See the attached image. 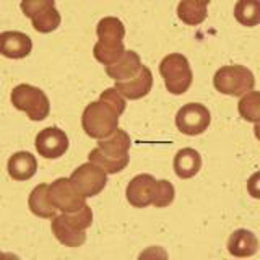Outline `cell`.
<instances>
[{
    "mask_svg": "<svg viewBox=\"0 0 260 260\" xmlns=\"http://www.w3.org/2000/svg\"><path fill=\"white\" fill-rule=\"evenodd\" d=\"M2 55L7 59H24L31 54L32 41L21 31H4L0 35Z\"/></svg>",
    "mask_w": 260,
    "mask_h": 260,
    "instance_id": "obj_13",
    "label": "cell"
},
{
    "mask_svg": "<svg viewBox=\"0 0 260 260\" xmlns=\"http://www.w3.org/2000/svg\"><path fill=\"white\" fill-rule=\"evenodd\" d=\"M88 159L98 165L100 168H103L108 174H117L120 171H124L130 161V156H124V158H116V156H109V154L101 153L98 148L91 150L88 154Z\"/></svg>",
    "mask_w": 260,
    "mask_h": 260,
    "instance_id": "obj_22",
    "label": "cell"
},
{
    "mask_svg": "<svg viewBox=\"0 0 260 260\" xmlns=\"http://www.w3.org/2000/svg\"><path fill=\"white\" fill-rule=\"evenodd\" d=\"M156 193V179L151 174H138L127 185V200L135 208H145L153 203Z\"/></svg>",
    "mask_w": 260,
    "mask_h": 260,
    "instance_id": "obj_11",
    "label": "cell"
},
{
    "mask_svg": "<svg viewBox=\"0 0 260 260\" xmlns=\"http://www.w3.org/2000/svg\"><path fill=\"white\" fill-rule=\"evenodd\" d=\"M208 4L200 0H184L177 5V16L189 26H197L207 18Z\"/></svg>",
    "mask_w": 260,
    "mask_h": 260,
    "instance_id": "obj_21",
    "label": "cell"
},
{
    "mask_svg": "<svg viewBox=\"0 0 260 260\" xmlns=\"http://www.w3.org/2000/svg\"><path fill=\"white\" fill-rule=\"evenodd\" d=\"M36 150L39 156L46 159H57L69 150V137L59 127L43 128L36 135Z\"/></svg>",
    "mask_w": 260,
    "mask_h": 260,
    "instance_id": "obj_10",
    "label": "cell"
},
{
    "mask_svg": "<svg viewBox=\"0 0 260 260\" xmlns=\"http://www.w3.org/2000/svg\"><path fill=\"white\" fill-rule=\"evenodd\" d=\"M69 179L83 197H96L104 190L106 184H108V173L89 161L78 166Z\"/></svg>",
    "mask_w": 260,
    "mask_h": 260,
    "instance_id": "obj_7",
    "label": "cell"
},
{
    "mask_svg": "<svg viewBox=\"0 0 260 260\" xmlns=\"http://www.w3.org/2000/svg\"><path fill=\"white\" fill-rule=\"evenodd\" d=\"M238 111L244 120L254 122L257 125L260 120V94H258V91H254V89H252V91H249L247 94H244L238 104Z\"/></svg>",
    "mask_w": 260,
    "mask_h": 260,
    "instance_id": "obj_23",
    "label": "cell"
},
{
    "mask_svg": "<svg viewBox=\"0 0 260 260\" xmlns=\"http://www.w3.org/2000/svg\"><path fill=\"white\" fill-rule=\"evenodd\" d=\"M159 73L171 94H184L193 81L190 63L182 54L166 55L159 63Z\"/></svg>",
    "mask_w": 260,
    "mask_h": 260,
    "instance_id": "obj_4",
    "label": "cell"
},
{
    "mask_svg": "<svg viewBox=\"0 0 260 260\" xmlns=\"http://www.w3.org/2000/svg\"><path fill=\"white\" fill-rule=\"evenodd\" d=\"M98 43L93 47V55L98 62H101L106 67L117 63L122 55L125 54L124 36L125 26L116 16H104L96 26Z\"/></svg>",
    "mask_w": 260,
    "mask_h": 260,
    "instance_id": "obj_1",
    "label": "cell"
},
{
    "mask_svg": "<svg viewBox=\"0 0 260 260\" xmlns=\"http://www.w3.org/2000/svg\"><path fill=\"white\" fill-rule=\"evenodd\" d=\"M28 207L32 215L39 218H49L52 219L57 216V208L52 205L51 199H49V185L39 184L31 190L28 199Z\"/></svg>",
    "mask_w": 260,
    "mask_h": 260,
    "instance_id": "obj_18",
    "label": "cell"
},
{
    "mask_svg": "<svg viewBox=\"0 0 260 260\" xmlns=\"http://www.w3.org/2000/svg\"><path fill=\"white\" fill-rule=\"evenodd\" d=\"M59 216L67 224H70L72 228H75V230H80V231L88 230L93 223V211L88 205L80 208L78 211H73V213H62Z\"/></svg>",
    "mask_w": 260,
    "mask_h": 260,
    "instance_id": "obj_25",
    "label": "cell"
},
{
    "mask_svg": "<svg viewBox=\"0 0 260 260\" xmlns=\"http://www.w3.org/2000/svg\"><path fill=\"white\" fill-rule=\"evenodd\" d=\"M51 230H52V234L55 236V239L67 247H80V246H83L85 241H86L85 231H80V230H75V228H72L70 224L65 223L60 216L52 218Z\"/></svg>",
    "mask_w": 260,
    "mask_h": 260,
    "instance_id": "obj_20",
    "label": "cell"
},
{
    "mask_svg": "<svg viewBox=\"0 0 260 260\" xmlns=\"http://www.w3.org/2000/svg\"><path fill=\"white\" fill-rule=\"evenodd\" d=\"M258 249V239L257 236L249 230H236L231 233L228 239V252L233 257L246 258L257 254Z\"/></svg>",
    "mask_w": 260,
    "mask_h": 260,
    "instance_id": "obj_14",
    "label": "cell"
},
{
    "mask_svg": "<svg viewBox=\"0 0 260 260\" xmlns=\"http://www.w3.org/2000/svg\"><path fill=\"white\" fill-rule=\"evenodd\" d=\"M216 91L228 96H244L255 86V77L244 65H224L213 77Z\"/></svg>",
    "mask_w": 260,
    "mask_h": 260,
    "instance_id": "obj_3",
    "label": "cell"
},
{
    "mask_svg": "<svg viewBox=\"0 0 260 260\" xmlns=\"http://www.w3.org/2000/svg\"><path fill=\"white\" fill-rule=\"evenodd\" d=\"M12 104L15 109L26 112L29 120H44L51 112V103L49 98L41 88L32 85L21 83L13 88L12 91Z\"/></svg>",
    "mask_w": 260,
    "mask_h": 260,
    "instance_id": "obj_5",
    "label": "cell"
},
{
    "mask_svg": "<svg viewBox=\"0 0 260 260\" xmlns=\"http://www.w3.org/2000/svg\"><path fill=\"white\" fill-rule=\"evenodd\" d=\"M49 199H51L52 205L60 210L62 213H73L78 211L80 208H83L86 205V202L73 184L70 182V179L59 177L49 185Z\"/></svg>",
    "mask_w": 260,
    "mask_h": 260,
    "instance_id": "obj_9",
    "label": "cell"
},
{
    "mask_svg": "<svg viewBox=\"0 0 260 260\" xmlns=\"http://www.w3.org/2000/svg\"><path fill=\"white\" fill-rule=\"evenodd\" d=\"M81 127L91 138H106L119 128V114L103 101L89 103L81 116Z\"/></svg>",
    "mask_w": 260,
    "mask_h": 260,
    "instance_id": "obj_2",
    "label": "cell"
},
{
    "mask_svg": "<svg viewBox=\"0 0 260 260\" xmlns=\"http://www.w3.org/2000/svg\"><path fill=\"white\" fill-rule=\"evenodd\" d=\"M211 122V114L207 106L200 103L184 104L176 114V127L181 134L195 137L202 135Z\"/></svg>",
    "mask_w": 260,
    "mask_h": 260,
    "instance_id": "obj_8",
    "label": "cell"
},
{
    "mask_svg": "<svg viewBox=\"0 0 260 260\" xmlns=\"http://www.w3.org/2000/svg\"><path fill=\"white\" fill-rule=\"evenodd\" d=\"M114 88L117 89L120 96L127 98V100H140V98H145L151 91L153 73L148 67L143 65L140 72H138L134 78L125 80V81H117Z\"/></svg>",
    "mask_w": 260,
    "mask_h": 260,
    "instance_id": "obj_12",
    "label": "cell"
},
{
    "mask_svg": "<svg viewBox=\"0 0 260 260\" xmlns=\"http://www.w3.org/2000/svg\"><path fill=\"white\" fill-rule=\"evenodd\" d=\"M143 67L142 65V59L135 51H125V54L122 55V59L106 67V73L116 81H125L134 78L140 69Z\"/></svg>",
    "mask_w": 260,
    "mask_h": 260,
    "instance_id": "obj_16",
    "label": "cell"
},
{
    "mask_svg": "<svg viewBox=\"0 0 260 260\" xmlns=\"http://www.w3.org/2000/svg\"><path fill=\"white\" fill-rule=\"evenodd\" d=\"M100 101H103L104 104H108L112 111H116L119 114V116L125 111V106H127L124 96H120L116 88L104 89V91L101 93V96H100Z\"/></svg>",
    "mask_w": 260,
    "mask_h": 260,
    "instance_id": "obj_27",
    "label": "cell"
},
{
    "mask_svg": "<svg viewBox=\"0 0 260 260\" xmlns=\"http://www.w3.org/2000/svg\"><path fill=\"white\" fill-rule=\"evenodd\" d=\"M130 145H132V140H130L128 134L125 130L117 128L112 135L101 138V140L98 142L96 148L104 154H109V156L124 158V156H128Z\"/></svg>",
    "mask_w": 260,
    "mask_h": 260,
    "instance_id": "obj_19",
    "label": "cell"
},
{
    "mask_svg": "<svg viewBox=\"0 0 260 260\" xmlns=\"http://www.w3.org/2000/svg\"><path fill=\"white\" fill-rule=\"evenodd\" d=\"M23 13L31 18L32 28L38 32H52L60 26V13L57 12L54 0H24L20 4Z\"/></svg>",
    "mask_w": 260,
    "mask_h": 260,
    "instance_id": "obj_6",
    "label": "cell"
},
{
    "mask_svg": "<svg viewBox=\"0 0 260 260\" xmlns=\"http://www.w3.org/2000/svg\"><path fill=\"white\" fill-rule=\"evenodd\" d=\"M174 173L179 179H190L199 174L202 168V156L193 148H182L176 153L173 162Z\"/></svg>",
    "mask_w": 260,
    "mask_h": 260,
    "instance_id": "obj_17",
    "label": "cell"
},
{
    "mask_svg": "<svg viewBox=\"0 0 260 260\" xmlns=\"http://www.w3.org/2000/svg\"><path fill=\"white\" fill-rule=\"evenodd\" d=\"M174 197H176L174 185L169 181H166V179H161V181H156V193H154L151 205H154L156 208L169 207L174 202Z\"/></svg>",
    "mask_w": 260,
    "mask_h": 260,
    "instance_id": "obj_26",
    "label": "cell"
},
{
    "mask_svg": "<svg viewBox=\"0 0 260 260\" xmlns=\"http://www.w3.org/2000/svg\"><path fill=\"white\" fill-rule=\"evenodd\" d=\"M8 174L13 179V181H28L32 176L36 174L38 171V161L28 151H18L13 153L10 159H8Z\"/></svg>",
    "mask_w": 260,
    "mask_h": 260,
    "instance_id": "obj_15",
    "label": "cell"
},
{
    "mask_svg": "<svg viewBox=\"0 0 260 260\" xmlns=\"http://www.w3.org/2000/svg\"><path fill=\"white\" fill-rule=\"evenodd\" d=\"M234 16L242 26H257L260 21V13H258V4L257 2H249V0H241L234 7Z\"/></svg>",
    "mask_w": 260,
    "mask_h": 260,
    "instance_id": "obj_24",
    "label": "cell"
}]
</instances>
